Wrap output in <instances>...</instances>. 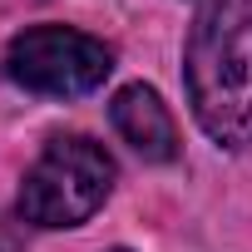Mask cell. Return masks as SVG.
I'll use <instances>...</instances> for the list:
<instances>
[{"label": "cell", "instance_id": "cell-1", "mask_svg": "<svg viewBox=\"0 0 252 252\" xmlns=\"http://www.w3.org/2000/svg\"><path fill=\"white\" fill-rule=\"evenodd\" d=\"M183 84L198 129L218 149H252V0H203L188 45Z\"/></svg>", "mask_w": 252, "mask_h": 252}, {"label": "cell", "instance_id": "cell-5", "mask_svg": "<svg viewBox=\"0 0 252 252\" xmlns=\"http://www.w3.org/2000/svg\"><path fill=\"white\" fill-rule=\"evenodd\" d=\"M114 252H129V247H114Z\"/></svg>", "mask_w": 252, "mask_h": 252}, {"label": "cell", "instance_id": "cell-2", "mask_svg": "<svg viewBox=\"0 0 252 252\" xmlns=\"http://www.w3.org/2000/svg\"><path fill=\"white\" fill-rule=\"evenodd\" d=\"M109 193H114V158H109V149L84 139V134H60L25 168L15 208H20L25 222L55 232V227L89 222L104 208Z\"/></svg>", "mask_w": 252, "mask_h": 252}, {"label": "cell", "instance_id": "cell-4", "mask_svg": "<svg viewBox=\"0 0 252 252\" xmlns=\"http://www.w3.org/2000/svg\"><path fill=\"white\" fill-rule=\"evenodd\" d=\"M109 119H114L119 139L129 144L144 163H173L178 158V124H173L168 104L158 99V89L124 84L109 99Z\"/></svg>", "mask_w": 252, "mask_h": 252}, {"label": "cell", "instance_id": "cell-3", "mask_svg": "<svg viewBox=\"0 0 252 252\" xmlns=\"http://www.w3.org/2000/svg\"><path fill=\"white\" fill-rule=\"evenodd\" d=\"M114 74V50L69 25H30L5 45V79L25 94L79 99Z\"/></svg>", "mask_w": 252, "mask_h": 252}]
</instances>
